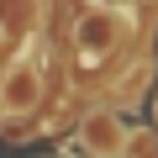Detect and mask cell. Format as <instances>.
I'll return each instance as SVG.
<instances>
[{
	"label": "cell",
	"instance_id": "obj_1",
	"mask_svg": "<svg viewBox=\"0 0 158 158\" xmlns=\"http://www.w3.org/2000/svg\"><path fill=\"white\" fill-rule=\"evenodd\" d=\"M121 42H127V21H121L116 6H90L74 21V53H79L85 69H95L100 58H111Z\"/></svg>",
	"mask_w": 158,
	"mask_h": 158
},
{
	"label": "cell",
	"instance_id": "obj_2",
	"mask_svg": "<svg viewBox=\"0 0 158 158\" xmlns=\"http://www.w3.org/2000/svg\"><path fill=\"white\" fill-rule=\"evenodd\" d=\"M0 100H6V111H16V116L37 111V100H42V58H37V53H21V58L6 69Z\"/></svg>",
	"mask_w": 158,
	"mask_h": 158
},
{
	"label": "cell",
	"instance_id": "obj_3",
	"mask_svg": "<svg viewBox=\"0 0 158 158\" xmlns=\"http://www.w3.org/2000/svg\"><path fill=\"white\" fill-rule=\"evenodd\" d=\"M127 121L116 116V111H95V116H85V127H79V142H85V153L90 158H121L127 153Z\"/></svg>",
	"mask_w": 158,
	"mask_h": 158
},
{
	"label": "cell",
	"instance_id": "obj_4",
	"mask_svg": "<svg viewBox=\"0 0 158 158\" xmlns=\"http://www.w3.org/2000/svg\"><path fill=\"white\" fill-rule=\"evenodd\" d=\"M121 158H158V148H153V137H148V132H132Z\"/></svg>",
	"mask_w": 158,
	"mask_h": 158
}]
</instances>
